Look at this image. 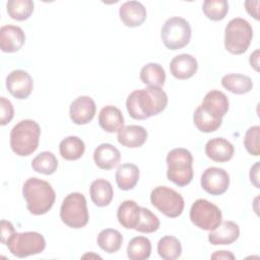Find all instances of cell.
<instances>
[{
    "instance_id": "cell-1",
    "label": "cell",
    "mask_w": 260,
    "mask_h": 260,
    "mask_svg": "<svg viewBox=\"0 0 260 260\" xmlns=\"http://www.w3.org/2000/svg\"><path fill=\"white\" fill-rule=\"evenodd\" d=\"M168 105V95L156 86H147L132 91L126 100L129 115L136 120H145L161 113Z\"/></svg>"
},
{
    "instance_id": "cell-2",
    "label": "cell",
    "mask_w": 260,
    "mask_h": 260,
    "mask_svg": "<svg viewBox=\"0 0 260 260\" xmlns=\"http://www.w3.org/2000/svg\"><path fill=\"white\" fill-rule=\"evenodd\" d=\"M22 195L28 211L35 215L47 213L55 203L56 193L47 181L29 178L22 187Z\"/></svg>"
},
{
    "instance_id": "cell-3",
    "label": "cell",
    "mask_w": 260,
    "mask_h": 260,
    "mask_svg": "<svg viewBox=\"0 0 260 260\" xmlns=\"http://www.w3.org/2000/svg\"><path fill=\"white\" fill-rule=\"evenodd\" d=\"M40 136L41 128L36 121L29 119L22 120L11 129V149L19 156H27L37 150Z\"/></svg>"
},
{
    "instance_id": "cell-4",
    "label": "cell",
    "mask_w": 260,
    "mask_h": 260,
    "mask_svg": "<svg viewBox=\"0 0 260 260\" xmlns=\"http://www.w3.org/2000/svg\"><path fill=\"white\" fill-rule=\"evenodd\" d=\"M193 156L191 152L182 147L172 149L167 155V177L174 184L184 187L193 179Z\"/></svg>"
},
{
    "instance_id": "cell-5",
    "label": "cell",
    "mask_w": 260,
    "mask_h": 260,
    "mask_svg": "<svg viewBox=\"0 0 260 260\" xmlns=\"http://www.w3.org/2000/svg\"><path fill=\"white\" fill-rule=\"evenodd\" d=\"M253 29L251 24L244 18L236 17L229 21L224 29V47L234 54L245 53L252 41Z\"/></svg>"
},
{
    "instance_id": "cell-6",
    "label": "cell",
    "mask_w": 260,
    "mask_h": 260,
    "mask_svg": "<svg viewBox=\"0 0 260 260\" xmlns=\"http://www.w3.org/2000/svg\"><path fill=\"white\" fill-rule=\"evenodd\" d=\"M61 220L73 229H81L88 222V209L83 194L73 192L68 194L60 208Z\"/></svg>"
},
{
    "instance_id": "cell-7",
    "label": "cell",
    "mask_w": 260,
    "mask_h": 260,
    "mask_svg": "<svg viewBox=\"0 0 260 260\" xmlns=\"http://www.w3.org/2000/svg\"><path fill=\"white\" fill-rule=\"evenodd\" d=\"M191 35L192 30L189 22L179 16L167 19L160 31L164 45L173 51L187 46L191 40Z\"/></svg>"
},
{
    "instance_id": "cell-8",
    "label": "cell",
    "mask_w": 260,
    "mask_h": 260,
    "mask_svg": "<svg viewBox=\"0 0 260 260\" xmlns=\"http://www.w3.org/2000/svg\"><path fill=\"white\" fill-rule=\"evenodd\" d=\"M10 253L18 258L42 253L46 248V241L38 232L14 233L6 243Z\"/></svg>"
},
{
    "instance_id": "cell-9",
    "label": "cell",
    "mask_w": 260,
    "mask_h": 260,
    "mask_svg": "<svg viewBox=\"0 0 260 260\" xmlns=\"http://www.w3.org/2000/svg\"><path fill=\"white\" fill-rule=\"evenodd\" d=\"M150 201L155 208L171 218L181 215L185 206L182 195L166 186L155 187L151 191Z\"/></svg>"
},
{
    "instance_id": "cell-10",
    "label": "cell",
    "mask_w": 260,
    "mask_h": 260,
    "mask_svg": "<svg viewBox=\"0 0 260 260\" xmlns=\"http://www.w3.org/2000/svg\"><path fill=\"white\" fill-rule=\"evenodd\" d=\"M191 221L201 230L213 231L222 220L220 209L206 199H197L190 209Z\"/></svg>"
},
{
    "instance_id": "cell-11",
    "label": "cell",
    "mask_w": 260,
    "mask_h": 260,
    "mask_svg": "<svg viewBox=\"0 0 260 260\" xmlns=\"http://www.w3.org/2000/svg\"><path fill=\"white\" fill-rule=\"evenodd\" d=\"M201 186L211 195H221L230 186V176L223 169L208 168L201 175Z\"/></svg>"
},
{
    "instance_id": "cell-12",
    "label": "cell",
    "mask_w": 260,
    "mask_h": 260,
    "mask_svg": "<svg viewBox=\"0 0 260 260\" xmlns=\"http://www.w3.org/2000/svg\"><path fill=\"white\" fill-rule=\"evenodd\" d=\"M34 81L31 76L24 70H13L6 77V88L12 96L24 100L31 93Z\"/></svg>"
},
{
    "instance_id": "cell-13",
    "label": "cell",
    "mask_w": 260,
    "mask_h": 260,
    "mask_svg": "<svg viewBox=\"0 0 260 260\" xmlns=\"http://www.w3.org/2000/svg\"><path fill=\"white\" fill-rule=\"evenodd\" d=\"M96 111L94 101L88 95H81L74 100L69 108V116L76 125H85L89 123Z\"/></svg>"
},
{
    "instance_id": "cell-14",
    "label": "cell",
    "mask_w": 260,
    "mask_h": 260,
    "mask_svg": "<svg viewBox=\"0 0 260 260\" xmlns=\"http://www.w3.org/2000/svg\"><path fill=\"white\" fill-rule=\"evenodd\" d=\"M119 15L126 26L136 27L144 22L147 12L142 3L138 1H127L120 6Z\"/></svg>"
},
{
    "instance_id": "cell-15",
    "label": "cell",
    "mask_w": 260,
    "mask_h": 260,
    "mask_svg": "<svg viewBox=\"0 0 260 260\" xmlns=\"http://www.w3.org/2000/svg\"><path fill=\"white\" fill-rule=\"evenodd\" d=\"M25 41L23 30L16 25H3L0 28V48L5 53H13L21 49Z\"/></svg>"
},
{
    "instance_id": "cell-16",
    "label": "cell",
    "mask_w": 260,
    "mask_h": 260,
    "mask_svg": "<svg viewBox=\"0 0 260 260\" xmlns=\"http://www.w3.org/2000/svg\"><path fill=\"white\" fill-rule=\"evenodd\" d=\"M198 69V62L190 54H181L174 57L170 63V71L177 79L191 78Z\"/></svg>"
},
{
    "instance_id": "cell-17",
    "label": "cell",
    "mask_w": 260,
    "mask_h": 260,
    "mask_svg": "<svg viewBox=\"0 0 260 260\" xmlns=\"http://www.w3.org/2000/svg\"><path fill=\"white\" fill-rule=\"evenodd\" d=\"M235 152L234 145L222 137H216L208 140L205 144V154L211 160L224 162L230 160Z\"/></svg>"
},
{
    "instance_id": "cell-18",
    "label": "cell",
    "mask_w": 260,
    "mask_h": 260,
    "mask_svg": "<svg viewBox=\"0 0 260 260\" xmlns=\"http://www.w3.org/2000/svg\"><path fill=\"white\" fill-rule=\"evenodd\" d=\"M229 106L230 103L228 96L219 90L208 91L200 105L203 110L218 119H222V117L226 114Z\"/></svg>"
},
{
    "instance_id": "cell-19",
    "label": "cell",
    "mask_w": 260,
    "mask_h": 260,
    "mask_svg": "<svg viewBox=\"0 0 260 260\" xmlns=\"http://www.w3.org/2000/svg\"><path fill=\"white\" fill-rule=\"evenodd\" d=\"M240 236L239 225L231 220L222 221L215 230L208 235L210 244L217 245H231L238 240Z\"/></svg>"
},
{
    "instance_id": "cell-20",
    "label": "cell",
    "mask_w": 260,
    "mask_h": 260,
    "mask_svg": "<svg viewBox=\"0 0 260 260\" xmlns=\"http://www.w3.org/2000/svg\"><path fill=\"white\" fill-rule=\"evenodd\" d=\"M147 131L144 127L138 125L123 126L118 131V142L125 147L136 148L144 144L147 139Z\"/></svg>"
},
{
    "instance_id": "cell-21",
    "label": "cell",
    "mask_w": 260,
    "mask_h": 260,
    "mask_svg": "<svg viewBox=\"0 0 260 260\" xmlns=\"http://www.w3.org/2000/svg\"><path fill=\"white\" fill-rule=\"evenodd\" d=\"M93 159L100 169L111 170L120 162L121 153L114 145L110 143H102L94 149Z\"/></svg>"
},
{
    "instance_id": "cell-22",
    "label": "cell",
    "mask_w": 260,
    "mask_h": 260,
    "mask_svg": "<svg viewBox=\"0 0 260 260\" xmlns=\"http://www.w3.org/2000/svg\"><path fill=\"white\" fill-rule=\"evenodd\" d=\"M99 124L106 132H118L124 126V117L117 107L106 106L100 111Z\"/></svg>"
},
{
    "instance_id": "cell-23",
    "label": "cell",
    "mask_w": 260,
    "mask_h": 260,
    "mask_svg": "<svg viewBox=\"0 0 260 260\" xmlns=\"http://www.w3.org/2000/svg\"><path fill=\"white\" fill-rule=\"evenodd\" d=\"M140 207L133 200L123 201L117 210V217L122 226L128 230H135L140 219Z\"/></svg>"
},
{
    "instance_id": "cell-24",
    "label": "cell",
    "mask_w": 260,
    "mask_h": 260,
    "mask_svg": "<svg viewBox=\"0 0 260 260\" xmlns=\"http://www.w3.org/2000/svg\"><path fill=\"white\" fill-rule=\"evenodd\" d=\"M91 201L99 207L108 206L114 196V191L111 183L105 179L94 180L89 187Z\"/></svg>"
},
{
    "instance_id": "cell-25",
    "label": "cell",
    "mask_w": 260,
    "mask_h": 260,
    "mask_svg": "<svg viewBox=\"0 0 260 260\" xmlns=\"http://www.w3.org/2000/svg\"><path fill=\"white\" fill-rule=\"evenodd\" d=\"M139 169L134 164H123L116 171V183L121 190L127 191L133 189L139 180Z\"/></svg>"
},
{
    "instance_id": "cell-26",
    "label": "cell",
    "mask_w": 260,
    "mask_h": 260,
    "mask_svg": "<svg viewBox=\"0 0 260 260\" xmlns=\"http://www.w3.org/2000/svg\"><path fill=\"white\" fill-rule=\"evenodd\" d=\"M221 84L229 91L236 94L247 93L253 87V82L249 76L236 73H231L222 76Z\"/></svg>"
},
{
    "instance_id": "cell-27",
    "label": "cell",
    "mask_w": 260,
    "mask_h": 260,
    "mask_svg": "<svg viewBox=\"0 0 260 260\" xmlns=\"http://www.w3.org/2000/svg\"><path fill=\"white\" fill-rule=\"evenodd\" d=\"M85 150L83 140L77 136H68L59 144V151L63 158L67 160H75L80 158Z\"/></svg>"
},
{
    "instance_id": "cell-28",
    "label": "cell",
    "mask_w": 260,
    "mask_h": 260,
    "mask_svg": "<svg viewBox=\"0 0 260 260\" xmlns=\"http://www.w3.org/2000/svg\"><path fill=\"white\" fill-rule=\"evenodd\" d=\"M139 77L148 86L161 87L166 81V72L161 65L157 63H147L141 70Z\"/></svg>"
},
{
    "instance_id": "cell-29",
    "label": "cell",
    "mask_w": 260,
    "mask_h": 260,
    "mask_svg": "<svg viewBox=\"0 0 260 260\" xmlns=\"http://www.w3.org/2000/svg\"><path fill=\"white\" fill-rule=\"evenodd\" d=\"M96 241L101 249L111 254L119 251L123 243V236L117 230L106 229L100 232Z\"/></svg>"
},
{
    "instance_id": "cell-30",
    "label": "cell",
    "mask_w": 260,
    "mask_h": 260,
    "mask_svg": "<svg viewBox=\"0 0 260 260\" xmlns=\"http://www.w3.org/2000/svg\"><path fill=\"white\" fill-rule=\"evenodd\" d=\"M151 243L146 237H134L127 246V256L131 260H145L150 256Z\"/></svg>"
},
{
    "instance_id": "cell-31",
    "label": "cell",
    "mask_w": 260,
    "mask_h": 260,
    "mask_svg": "<svg viewBox=\"0 0 260 260\" xmlns=\"http://www.w3.org/2000/svg\"><path fill=\"white\" fill-rule=\"evenodd\" d=\"M157 253L165 260L178 259L182 254L181 242L174 236H165L157 243Z\"/></svg>"
},
{
    "instance_id": "cell-32",
    "label": "cell",
    "mask_w": 260,
    "mask_h": 260,
    "mask_svg": "<svg viewBox=\"0 0 260 260\" xmlns=\"http://www.w3.org/2000/svg\"><path fill=\"white\" fill-rule=\"evenodd\" d=\"M193 121L197 129L204 133H210L217 130L222 123V119H218L207 113L200 106L195 110Z\"/></svg>"
},
{
    "instance_id": "cell-33",
    "label": "cell",
    "mask_w": 260,
    "mask_h": 260,
    "mask_svg": "<svg viewBox=\"0 0 260 260\" xmlns=\"http://www.w3.org/2000/svg\"><path fill=\"white\" fill-rule=\"evenodd\" d=\"M8 15L15 20L27 19L34 11V2L31 0H9L6 4Z\"/></svg>"
},
{
    "instance_id": "cell-34",
    "label": "cell",
    "mask_w": 260,
    "mask_h": 260,
    "mask_svg": "<svg viewBox=\"0 0 260 260\" xmlns=\"http://www.w3.org/2000/svg\"><path fill=\"white\" fill-rule=\"evenodd\" d=\"M57 167H58V160L55 154L51 151L41 152L31 161L32 170L44 175L54 174L57 170Z\"/></svg>"
},
{
    "instance_id": "cell-35",
    "label": "cell",
    "mask_w": 260,
    "mask_h": 260,
    "mask_svg": "<svg viewBox=\"0 0 260 260\" xmlns=\"http://www.w3.org/2000/svg\"><path fill=\"white\" fill-rule=\"evenodd\" d=\"M202 10L207 18L218 21L225 17L229 11V3L225 0H205Z\"/></svg>"
},
{
    "instance_id": "cell-36",
    "label": "cell",
    "mask_w": 260,
    "mask_h": 260,
    "mask_svg": "<svg viewBox=\"0 0 260 260\" xmlns=\"http://www.w3.org/2000/svg\"><path fill=\"white\" fill-rule=\"evenodd\" d=\"M159 224V219L155 214H153L149 209L145 207H140V219L137 226L135 228V231L150 234L157 231Z\"/></svg>"
},
{
    "instance_id": "cell-37",
    "label": "cell",
    "mask_w": 260,
    "mask_h": 260,
    "mask_svg": "<svg viewBox=\"0 0 260 260\" xmlns=\"http://www.w3.org/2000/svg\"><path fill=\"white\" fill-rule=\"evenodd\" d=\"M259 138H260V126L258 125L252 126L246 131L245 138H244V145L247 151L254 156H258L260 154Z\"/></svg>"
},
{
    "instance_id": "cell-38",
    "label": "cell",
    "mask_w": 260,
    "mask_h": 260,
    "mask_svg": "<svg viewBox=\"0 0 260 260\" xmlns=\"http://www.w3.org/2000/svg\"><path fill=\"white\" fill-rule=\"evenodd\" d=\"M0 108H1V117H0V124L2 126L8 124L13 116H14V109L11 102L5 98L0 99Z\"/></svg>"
},
{
    "instance_id": "cell-39",
    "label": "cell",
    "mask_w": 260,
    "mask_h": 260,
    "mask_svg": "<svg viewBox=\"0 0 260 260\" xmlns=\"http://www.w3.org/2000/svg\"><path fill=\"white\" fill-rule=\"evenodd\" d=\"M0 230H1V243L6 245L8 240L15 233L14 226H13V224L10 221L2 219L1 223H0Z\"/></svg>"
},
{
    "instance_id": "cell-40",
    "label": "cell",
    "mask_w": 260,
    "mask_h": 260,
    "mask_svg": "<svg viewBox=\"0 0 260 260\" xmlns=\"http://www.w3.org/2000/svg\"><path fill=\"white\" fill-rule=\"evenodd\" d=\"M250 180L251 183L256 187L259 188V161H257L250 171Z\"/></svg>"
},
{
    "instance_id": "cell-41",
    "label": "cell",
    "mask_w": 260,
    "mask_h": 260,
    "mask_svg": "<svg viewBox=\"0 0 260 260\" xmlns=\"http://www.w3.org/2000/svg\"><path fill=\"white\" fill-rule=\"evenodd\" d=\"M212 259H235V255L230 251H216L211 255Z\"/></svg>"
},
{
    "instance_id": "cell-42",
    "label": "cell",
    "mask_w": 260,
    "mask_h": 260,
    "mask_svg": "<svg viewBox=\"0 0 260 260\" xmlns=\"http://www.w3.org/2000/svg\"><path fill=\"white\" fill-rule=\"evenodd\" d=\"M253 4H254V1H246L245 2V6H246V10L248 11L249 14H251L252 16H254L255 19H259V16H258V8H254L253 7Z\"/></svg>"
},
{
    "instance_id": "cell-43",
    "label": "cell",
    "mask_w": 260,
    "mask_h": 260,
    "mask_svg": "<svg viewBox=\"0 0 260 260\" xmlns=\"http://www.w3.org/2000/svg\"><path fill=\"white\" fill-rule=\"evenodd\" d=\"M258 60H259V50H256V51H255L254 53H252L251 56H250V64H251V66L254 67V69H255L256 71L259 70V67H258L259 62H258Z\"/></svg>"
}]
</instances>
